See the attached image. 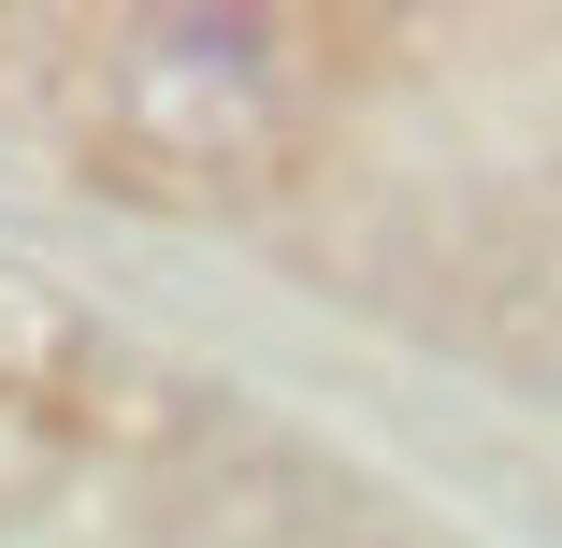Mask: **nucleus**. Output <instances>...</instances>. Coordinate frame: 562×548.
<instances>
[{
  "label": "nucleus",
  "mask_w": 562,
  "mask_h": 548,
  "mask_svg": "<svg viewBox=\"0 0 562 548\" xmlns=\"http://www.w3.org/2000/svg\"><path fill=\"white\" fill-rule=\"evenodd\" d=\"M87 116H101V159L159 202H260L317 145V44L246 0H173L101 44Z\"/></svg>",
  "instance_id": "f257e3e1"
}]
</instances>
